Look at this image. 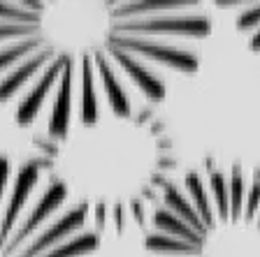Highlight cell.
Returning <instances> with one entry per match:
<instances>
[{
	"label": "cell",
	"instance_id": "4",
	"mask_svg": "<svg viewBox=\"0 0 260 257\" xmlns=\"http://www.w3.org/2000/svg\"><path fill=\"white\" fill-rule=\"evenodd\" d=\"M239 12L235 16V28L239 30V35H244L246 47L260 56V3H242Z\"/></svg>",
	"mask_w": 260,
	"mask_h": 257
},
{
	"label": "cell",
	"instance_id": "3",
	"mask_svg": "<svg viewBox=\"0 0 260 257\" xmlns=\"http://www.w3.org/2000/svg\"><path fill=\"white\" fill-rule=\"evenodd\" d=\"M54 156L14 167L0 156V257H100L91 206L75 202Z\"/></svg>",
	"mask_w": 260,
	"mask_h": 257
},
{
	"label": "cell",
	"instance_id": "2",
	"mask_svg": "<svg viewBox=\"0 0 260 257\" xmlns=\"http://www.w3.org/2000/svg\"><path fill=\"white\" fill-rule=\"evenodd\" d=\"M146 257H260V169L207 162L158 190Z\"/></svg>",
	"mask_w": 260,
	"mask_h": 257
},
{
	"label": "cell",
	"instance_id": "1",
	"mask_svg": "<svg viewBox=\"0 0 260 257\" xmlns=\"http://www.w3.org/2000/svg\"><path fill=\"white\" fill-rule=\"evenodd\" d=\"M205 0H0V104L19 128L47 112L51 141L93 128L100 104L116 118L165 100L198 72L211 35Z\"/></svg>",
	"mask_w": 260,
	"mask_h": 257
}]
</instances>
